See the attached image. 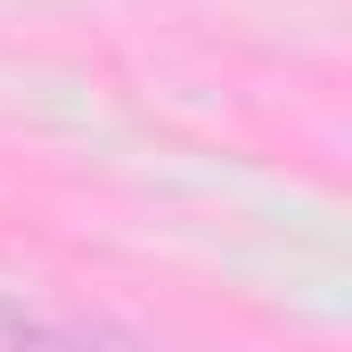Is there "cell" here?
I'll return each mask as SVG.
<instances>
[{"mask_svg":"<svg viewBox=\"0 0 352 352\" xmlns=\"http://www.w3.org/2000/svg\"><path fill=\"white\" fill-rule=\"evenodd\" d=\"M90 336H123V328H98V320H50V311L0 295V344H90Z\"/></svg>","mask_w":352,"mask_h":352,"instance_id":"6da1fadb","label":"cell"}]
</instances>
